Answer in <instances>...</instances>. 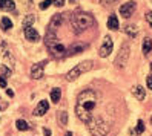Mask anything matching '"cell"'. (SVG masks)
<instances>
[{"label":"cell","mask_w":152,"mask_h":136,"mask_svg":"<svg viewBox=\"0 0 152 136\" xmlns=\"http://www.w3.org/2000/svg\"><path fill=\"white\" fill-rule=\"evenodd\" d=\"M95 107H97V93L94 90L86 89L78 93L77 104H75V115L80 121L88 124L89 119L92 118V112Z\"/></svg>","instance_id":"obj_1"},{"label":"cell","mask_w":152,"mask_h":136,"mask_svg":"<svg viewBox=\"0 0 152 136\" xmlns=\"http://www.w3.org/2000/svg\"><path fill=\"white\" fill-rule=\"evenodd\" d=\"M95 23L94 17L88 12H83V11H77L74 15H72V28H74V32L75 34H80L82 31L91 28V26Z\"/></svg>","instance_id":"obj_2"},{"label":"cell","mask_w":152,"mask_h":136,"mask_svg":"<svg viewBox=\"0 0 152 136\" xmlns=\"http://www.w3.org/2000/svg\"><path fill=\"white\" fill-rule=\"evenodd\" d=\"M86 125H88L89 133L92 136H104L109 132V124L100 116H92Z\"/></svg>","instance_id":"obj_3"},{"label":"cell","mask_w":152,"mask_h":136,"mask_svg":"<svg viewBox=\"0 0 152 136\" xmlns=\"http://www.w3.org/2000/svg\"><path fill=\"white\" fill-rule=\"evenodd\" d=\"M92 66H94V63H92L91 60H85V61H82V63H78L77 66H74V67L66 74V81H75L78 77H82L83 74H86V72L91 70Z\"/></svg>","instance_id":"obj_4"},{"label":"cell","mask_w":152,"mask_h":136,"mask_svg":"<svg viewBox=\"0 0 152 136\" xmlns=\"http://www.w3.org/2000/svg\"><path fill=\"white\" fill-rule=\"evenodd\" d=\"M129 55H131V46H129L128 43H123V44H121V48H120L118 55H117V58H115V66H117L118 69L124 67V66L128 64Z\"/></svg>","instance_id":"obj_5"},{"label":"cell","mask_w":152,"mask_h":136,"mask_svg":"<svg viewBox=\"0 0 152 136\" xmlns=\"http://www.w3.org/2000/svg\"><path fill=\"white\" fill-rule=\"evenodd\" d=\"M112 49H114V41H112V38H111V37H104L103 44L100 46V49H98V55H100L102 58H106V57H108L109 54L112 52Z\"/></svg>","instance_id":"obj_6"},{"label":"cell","mask_w":152,"mask_h":136,"mask_svg":"<svg viewBox=\"0 0 152 136\" xmlns=\"http://www.w3.org/2000/svg\"><path fill=\"white\" fill-rule=\"evenodd\" d=\"M48 64V61L46 60H43L40 63H35V64H32L31 67V77L34 80H40L43 77V70H45V66Z\"/></svg>","instance_id":"obj_7"},{"label":"cell","mask_w":152,"mask_h":136,"mask_svg":"<svg viewBox=\"0 0 152 136\" xmlns=\"http://www.w3.org/2000/svg\"><path fill=\"white\" fill-rule=\"evenodd\" d=\"M137 9V3L135 2H128V3H123L120 6V15L124 17V19H129V17L134 14V11Z\"/></svg>","instance_id":"obj_8"},{"label":"cell","mask_w":152,"mask_h":136,"mask_svg":"<svg viewBox=\"0 0 152 136\" xmlns=\"http://www.w3.org/2000/svg\"><path fill=\"white\" fill-rule=\"evenodd\" d=\"M48 49H49V52L52 54V57H63V55H65V52H66L65 46H63V44H60L58 41L54 43V44H51Z\"/></svg>","instance_id":"obj_9"},{"label":"cell","mask_w":152,"mask_h":136,"mask_svg":"<svg viewBox=\"0 0 152 136\" xmlns=\"http://www.w3.org/2000/svg\"><path fill=\"white\" fill-rule=\"evenodd\" d=\"M25 37H26V40L35 43L40 40V34L34 29V26H29V28H25Z\"/></svg>","instance_id":"obj_10"},{"label":"cell","mask_w":152,"mask_h":136,"mask_svg":"<svg viewBox=\"0 0 152 136\" xmlns=\"http://www.w3.org/2000/svg\"><path fill=\"white\" fill-rule=\"evenodd\" d=\"M48 109H49V104L46 99H42V101L39 103V106L35 107V110H34V115H37V116H43L45 113L48 112Z\"/></svg>","instance_id":"obj_11"},{"label":"cell","mask_w":152,"mask_h":136,"mask_svg":"<svg viewBox=\"0 0 152 136\" xmlns=\"http://www.w3.org/2000/svg\"><path fill=\"white\" fill-rule=\"evenodd\" d=\"M61 23H63V14H56V15H52V20H51V23H49V28H48V29L56 31Z\"/></svg>","instance_id":"obj_12"},{"label":"cell","mask_w":152,"mask_h":136,"mask_svg":"<svg viewBox=\"0 0 152 136\" xmlns=\"http://www.w3.org/2000/svg\"><path fill=\"white\" fill-rule=\"evenodd\" d=\"M132 95L135 96L138 101H143V99L146 98V92H145V87H141V86H135L132 89Z\"/></svg>","instance_id":"obj_13"},{"label":"cell","mask_w":152,"mask_h":136,"mask_svg":"<svg viewBox=\"0 0 152 136\" xmlns=\"http://www.w3.org/2000/svg\"><path fill=\"white\" fill-rule=\"evenodd\" d=\"M14 2L12 0H0V9L2 11H14Z\"/></svg>","instance_id":"obj_14"},{"label":"cell","mask_w":152,"mask_h":136,"mask_svg":"<svg viewBox=\"0 0 152 136\" xmlns=\"http://www.w3.org/2000/svg\"><path fill=\"white\" fill-rule=\"evenodd\" d=\"M118 19H117V15H114V14H111L109 15V19H108V28L109 29H112V31H115V29H118Z\"/></svg>","instance_id":"obj_15"},{"label":"cell","mask_w":152,"mask_h":136,"mask_svg":"<svg viewBox=\"0 0 152 136\" xmlns=\"http://www.w3.org/2000/svg\"><path fill=\"white\" fill-rule=\"evenodd\" d=\"M57 119H58V125L60 127H66L68 125V113L65 110H61L57 113Z\"/></svg>","instance_id":"obj_16"},{"label":"cell","mask_w":152,"mask_h":136,"mask_svg":"<svg viewBox=\"0 0 152 136\" xmlns=\"http://www.w3.org/2000/svg\"><path fill=\"white\" fill-rule=\"evenodd\" d=\"M123 29H124V32H126L129 37H137V34H138V29H137L135 25H126Z\"/></svg>","instance_id":"obj_17"},{"label":"cell","mask_w":152,"mask_h":136,"mask_svg":"<svg viewBox=\"0 0 152 136\" xmlns=\"http://www.w3.org/2000/svg\"><path fill=\"white\" fill-rule=\"evenodd\" d=\"M0 28H2V31H10L12 28V22L8 19V17H3V19L0 20Z\"/></svg>","instance_id":"obj_18"},{"label":"cell","mask_w":152,"mask_h":136,"mask_svg":"<svg viewBox=\"0 0 152 136\" xmlns=\"http://www.w3.org/2000/svg\"><path fill=\"white\" fill-rule=\"evenodd\" d=\"M85 48H86L85 44H72V46H71V48L68 49V54H69V55H75V54L82 52Z\"/></svg>","instance_id":"obj_19"},{"label":"cell","mask_w":152,"mask_h":136,"mask_svg":"<svg viewBox=\"0 0 152 136\" xmlns=\"http://www.w3.org/2000/svg\"><path fill=\"white\" fill-rule=\"evenodd\" d=\"M143 132H145V122H143L141 119H138L135 130H132V132H131V135H132V136H138V135H141Z\"/></svg>","instance_id":"obj_20"},{"label":"cell","mask_w":152,"mask_h":136,"mask_svg":"<svg viewBox=\"0 0 152 136\" xmlns=\"http://www.w3.org/2000/svg\"><path fill=\"white\" fill-rule=\"evenodd\" d=\"M60 98H61V90L57 89V87L52 89V90H51V101H52V103H58Z\"/></svg>","instance_id":"obj_21"},{"label":"cell","mask_w":152,"mask_h":136,"mask_svg":"<svg viewBox=\"0 0 152 136\" xmlns=\"http://www.w3.org/2000/svg\"><path fill=\"white\" fill-rule=\"evenodd\" d=\"M143 52H145V55H148V54H151L152 51V40L151 38H145V41H143Z\"/></svg>","instance_id":"obj_22"},{"label":"cell","mask_w":152,"mask_h":136,"mask_svg":"<svg viewBox=\"0 0 152 136\" xmlns=\"http://www.w3.org/2000/svg\"><path fill=\"white\" fill-rule=\"evenodd\" d=\"M15 127H17V130H22V132H25V130H29V125H28V122L23 121V119H17V121H15Z\"/></svg>","instance_id":"obj_23"},{"label":"cell","mask_w":152,"mask_h":136,"mask_svg":"<svg viewBox=\"0 0 152 136\" xmlns=\"http://www.w3.org/2000/svg\"><path fill=\"white\" fill-rule=\"evenodd\" d=\"M35 22V17L34 15H26L25 20H23V28H29V26H32Z\"/></svg>","instance_id":"obj_24"},{"label":"cell","mask_w":152,"mask_h":136,"mask_svg":"<svg viewBox=\"0 0 152 136\" xmlns=\"http://www.w3.org/2000/svg\"><path fill=\"white\" fill-rule=\"evenodd\" d=\"M0 72H2V77H3V78H6V77L11 75V69L8 67V66H2V67H0Z\"/></svg>","instance_id":"obj_25"},{"label":"cell","mask_w":152,"mask_h":136,"mask_svg":"<svg viewBox=\"0 0 152 136\" xmlns=\"http://www.w3.org/2000/svg\"><path fill=\"white\" fill-rule=\"evenodd\" d=\"M52 0H43V2L40 3V9H48V8L51 6Z\"/></svg>","instance_id":"obj_26"},{"label":"cell","mask_w":152,"mask_h":136,"mask_svg":"<svg viewBox=\"0 0 152 136\" xmlns=\"http://www.w3.org/2000/svg\"><path fill=\"white\" fill-rule=\"evenodd\" d=\"M52 3H54L57 8H61V6H63L65 5V0H54V2H52Z\"/></svg>","instance_id":"obj_27"},{"label":"cell","mask_w":152,"mask_h":136,"mask_svg":"<svg viewBox=\"0 0 152 136\" xmlns=\"http://www.w3.org/2000/svg\"><path fill=\"white\" fill-rule=\"evenodd\" d=\"M146 20H148V23H149V25L152 26V12H151V11H149V12L146 14Z\"/></svg>","instance_id":"obj_28"},{"label":"cell","mask_w":152,"mask_h":136,"mask_svg":"<svg viewBox=\"0 0 152 136\" xmlns=\"http://www.w3.org/2000/svg\"><path fill=\"white\" fill-rule=\"evenodd\" d=\"M146 84H148V87L152 90V75H149V77H148V80H146Z\"/></svg>","instance_id":"obj_29"},{"label":"cell","mask_w":152,"mask_h":136,"mask_svg":"<svg viewBox=\"0 0 152 136\" xmlns=\"http://www.w3.org/2000/svg\"><path fill=\"white\" fill-rule=\"evenodd\" d=\"M0 87H3V89H6V80H5L3 77H0Z\"/></svg>","instance_id":"obj_30"},{"label":"cell","mask_w":152,"mask_h":136,"mask_svg":"<svg viewBox=\"0 0 152 136\" xmlns=\"http://www.w3.org/2000/svg\"><path fill=\"white\" fill-rule=\"evenodd\" d=\"M43 133H45V136H51V130L49 129H43Z\"/></svg>","instance_id":"obj_31"},{"label":"cell","mask_w":152,"mask_h":136,"mask_svg":"<svg viewBox=\"0 0 152 136\" xmlns=\"http://www.w3.org/2000/svg\"><path fill=\"white\" fill-rule=\"evenodd\" d=\"M6 93H8V95H10V96H14V92H12V90H11V89H6Z\"/></svg>","instance_id":"obj_32"},{"label":"cell","mask_w":152,"mask_h":136,"mask_svg":"<svg viewBox=\"0 0 152 136\" xmlns=\"http://www.w3.org/2000/svg\"><path fill=\"white\" fill-rule=\"evenodd\" d=\"M5 107H6V103H3V101H2V103H0V109H2V110H3Z\"/></svg>","instance_id":"obj_33"},{"label":"cell","mask_w":152,"mask_h":136,"mask_svg":"<svg viewBox=\"0 0 152 136\" xmlns=\"http://www.w3.org/2000/svg\"><path fill=\"white\" fill-rule=\"evenodd\" d=\"M65 136H72V133H71V132H68V133H66Z\"/></svg>","instance_id":"obj_34"},{"label":"cell","mask_w":152,"mask_h":136,"mask_svg":"<svg viewBox=\"0 0 152 136\" xmlns=\"http://www.w3.org/2000/svg\"><path fill=\"white\" fill-rule=\"evenodd\" d=\"M69 2H71V3H75V2H77V0H69Z\"/></svg>","instance_id":"obj_35"},{"label":"cell","mask_w":152,"mask_h":136,"mask_svg":"<svg viewBox=\"0 0 152 136\" xmlns=\"http://www.w3.org/2000/svg\"><path fill=\"white\" fill-rule=\"evenodd\" d=\"M151 75H152V63H151Z\"/></svg>","instance_id":"obj_36"},{"label":"cell","mask_w":152,"mask_h":136,"mask_svg":"<svg viewBox=\"0 0 152 136\" xmlns=\"http://www.w3.org/2000/svg\"><path fill=\"white\" fill-rule=\"evenodd\" d=\"M151 124H152V116H151Z\"/></svg>","instance_id":"obj_37"}]
</instances>
